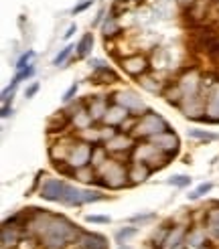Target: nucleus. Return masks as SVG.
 <instances>
[{
  "label": "nucleus",
  "mask_w": 219,
  "mask_h": 249,
  "mask_svg": "<svg viewBox=\"0 0 219 249\" xmlns=\"http://www.w3.org/2000/svg\"><path fill=\"white\" fill-rule=\"evenodd\" d=\"M81 233L83 231L75 225V223H71L67 217L55 215L53 221L49 223L47 231L39 237V241L45 249H65L73 243H77Z\"/></svg>",
  "instance_id": "obj_1"
},
{
  "label": "nucleus",
  "mask_w": 219,
  "mask_h": 249,
  "mask_svg": "<svg viewBox=\"0 0 219 249\" xmlns=\"http://www.w3.org/2000/svg\"><path fill=\"white\" fill-rule=\"evenodd\" d=\"M97 172V178L95 182H100L106 189H112V191H118V189H124V186L130 184V178H128V164L120 162V160H114V158H108L106 162L95 170Z\"/></svg>",
  "instance_id": "obj_2"
},
{
  "label": "nucleus",
  "mask_w": 219,
  "mask_h": 249,
  "mask_svg": "<svg viewBox=\"0 0 219 249\" xmlns=\"http://www.w3.org/2000/svg\"><path fill=\"white\" fill-rule=\"evenodd\" d=\"M168 130V124L163 116L154 114V111H146V114H142L138 120H136V126L132 128V136L134 138H152V136L161 134V132H166Z\"/></svg>",
  "instance_id": "obj_3"
},
{
  "label": "nucleus",
  "mask_w": 219,
  "mask_h": 249,
  "mask_svg": "<svg viewBox=\"0 0 219 249\" xmlns=\"http://www.w3.org/2000/svg\"><path fill=\"white\" fill-rule=\"evenodd\" d=\"M132 154V160H138V162H146L152 170H158V168H163L170 156H166L161 148H158L156 144H152L150 140L148 142H140L134 146V150L130 152Z\"/></svg>",
  "instance_id": "obj_4"
},
{
  "label": "nucleus",
  "mask_w": 219,
  "mask_h": 249,
  "mask_svg": "<svg viewBox=\"0 0 219 249\" xmlns=\"http://www.w3.org/2000/svg\"><path fill=\"white\" fill-rule=\"evenodd\" d=\"M175 83H177V87H179V91L182 93V99L203 93V79H201V73H199L197 69H187ZM181 104H182V102H181Z\"/></svg>",
  "instance_id": "obj_5"
},
{
  "label": "nucleus",
  "mask_w": 219,
  "mask_h": 249,
  "mask_svg": "<svg viewBox=\"0 0 219 249\" xmlns=\"http://www.w3.org/2000/svg\"><path fill=\"white\" fill-rule=\"evenodd\" d=\"M205 97V120L209 124H219V81H209L203 87Z\"/></svg>",
  "instance_id": "obj_6"
},
{
  "label": "nucleus",
  "mask_w": 219,
  "mask_h": 249,
  "mask_svg": "<svg viewBox=\"0 0 219 249\" xmlns=\"http://www.w3.org/2000/svg\"><path fill=\"white\" fill-rule=\"evenodd\" d=\"M114 102L120 104V106H124L132 116H136L140 118L142 114H146L148 111V106L144 104V99L136 93V91H132V89H122L114 95Z\"/></svg>",
  "instance_id": "obj_7"
},
{
  "label": "nucleus",
  "mask_w": 219,
  "mask_h": 249,
  "mask_svg": "<svg viewBox=\"0 0 219 249\" xmlns=\"http://www.w3.org/2000/svg\"><path fill=\"white\" fill-rule=\"evenodd\" d=\"M93 146L95 144H90V142H75L71 148V152L67 156V164L77 170V168H83V166H90L91 164V154H93Z\"/></svg>",
  "instance_id": "obj_8"
},
{
  "label": "nucleus",
  "mask_w": 219,
  "mask_h": 249,
  "mask_svg": "<svg viewBox=\"0 0 219 249\" xmlns=\"http://www.w3.org/2000/svg\"><path fill=\"white\" fill-rule=\"evenodd\" d=\"M152 144H156L161 150L166 154V156H177L179 154V150H181V142H179V136L175 134V132H170V130H166V132H161V134H156V136H152V138H148Z\"/></svg>",
  "instance_id": "obj_9"
},
{
  "label": "nucleus",
  "mask_w": 219,
  "mask_h": 249,
  "mask_svg": "<svg viewBox=\"0 0 219 249\" xmlns=\"http://www.w3.org/2000/svg\"><path fill=\"white\" fill-rule=\"evenodd\" d=\"M67 189V182L63 178H47L39 191V196L45 198V201H51V203H61V198L65 195Z\"/></svg>",
  "instance_id": "obj_10"
},
{
  "label": "nucleus",
  "mask_w": 219,
  "mask_h": 249,
  "mask_svg": "<svg viewBox=\"0 0 219 249\" xmlns=\"http://www.w3.org/2000/svg\"><path fill=\"white\" fill-rule=\"evenodd\" d=\"M122 69H124L130 77L140 79L142 75H146L150 69V61L146 59L144 55H130L122 59Z\"/></svg>",
  "instance_id": "obj_11"
},
{
  "label": "nucleus",
  "mask_w": 219,
  "mask_h": 249,
  "mask_svg": "<svg viewBox=\"0 0 219 249\" xmlns=\"http://www.w3.org/2000/svg\"><path fill=\"white\" fill-rule=\"evenodd\" d=\"M104 146L108 148V152H112V154H124V152H132L134 150V146H136V138H134L132 134H128V132H118L114 138H110Z\"/></svg>",
  "instance_id": "obj_12"
},
{
  "label": "nucleus",
  "mask_w": 219,
  "mask_h": 249,
  "mask_svg": "<svg viewBox=\"0 0 219 249\" xmlns=\"http://www.w3.org/2000/svg\"><path fill=\"white\" fill-rule=\"evenodd\" d=\"M179 109L191 120H205V97H203V93L182 99Z\"/></svg>",
  "instance_id": "obj_13"
},
{
  "label": "nucleus",
  "mask_w": 219,
  "mask_h": 249,
  "mask_svg": "<svg viewBox=\"0 0 219 249\" xmlns=\"http://www.w3.org/2000/svg\"><path fill=\"white\" fill-rule=\"evenodd\" d=\"M130 118H132V114L124 106L112 102V104H110V107H108L106 118H104V124H106V126H112V128H122Z\"/></svg>",
  "instance_id": "obj_14"
},
{
  "label": "nucleus",
  "mask_w": 219,
  "mask_h": 249,
  "mask_svg": "<svg viewBox=\"0 0 219 249\" xmlns=\"http://www.w3.org/2000/svg\"><path fill=\"white\" fill-rule=\"evenodd\" d=\"M152 172H154V170H152L148 164H146V162L130 160V164H128V178H130V184H140V182H144Z\"/></svg>",
  "instance_id": "obj_15"
},
{
  "label": "nucleus",
  "mask_w": 219,
  "mask_h": 249,
  "mask_svg": "<svg viewBox=\"0 0 219 249\" xmlns=\"http://www.w3.org/2000/svg\"><path fill=\"white\" fill-rule=\"evenodd\" d=\"M187 233H189V229L185 225L170 227V231L166 235L164 243L161 245V249H177V247H181L182 243H187Z\"/></svg>",
  "instance_id": "obj_16"
},
{
  "label": "nucleus",
  "mask_w": 219,
  "mask_h": 249,
  "mask_svg": "<svg viewBox=\"0 0 219 249\" xmlns=\"http://www.w3.org/2000/svg\"><path fill=\"white\" fill-rule=\"evenodd\" d=\"M79 249H108V239L100 233H81L77 241Z\"/></svg>",
  "instance_id": "obj_17"
},
{
  "label": "nucleus",
  "mask_w": 219,
  "mask_h": 249,
  "mask_svg": "<svg viewBox=\"0 0 219 249\" xmlns=\"http://www.w3.org/2000/svg\"><path fill=\"white\" fill-rule=\"evenodd\" d=\"M108 107H110V104H108V99H106L104 95L91 97L90 104H88V111L91 114L93 122H104V118H106V114H108Z\"/></svg>",
  "instance_id": "obj_18"
},
{
  "label": "nucleus",
  "mask_w": 219,
  "mask_h": 249,
  "mask_svg": "<svg viewBox=\"0 0 219 249\" xmlns=\"http://www.w3.org/2000/svg\"><path fill=\"white\" fill-rule=\"evenodd\" d=\"M69 118H71V124L75 126V130H88V128H91V124H93V118H91V114L88 111L85 106H81L77 111H73Z\"/></svg>",
  "instance_id": "obj_19"
},
{
  "label": "nucleus",
  "mask_w": 219,
  "mask_h": 249,
  "mask_svg": "<svg viewBox=\"0 0 219 249\" xmlns=\"http://www.w3.org/2000/svg\"><path fill=\"white\" fill-rule=\"evenodd\" d=\"M61 203L67 205V207H81L83 205V189H77V186H73V184H67Z\"/></svg>",
  "instance_id": "obj_20"
},
{
  "label": "nucleus",
  "mask_w": 219,
  "mask_h": 249,
  "mask_svg": "<svg viewBox=\"0 0 219 249\" xmlns=\"http://www.w3.org/2000/svg\"><path fill=\"white\" fill-rule=\"evenodd\" d=\"M205 229L211 237L219 239V207L215 209H209L205 213Z\"/></svg>",
  "instance_id": "obj_21"
},
{
  "label": "nucleus",
  "mask_w": 219,
  "mask_h": 249,
  "mask_svg": "<svg viewBox=\"0 0 219 249\" xmlns=\"http://www.w3.org/2000/svg\"><path fill=\"white\" fill-rule=\"evenodd\" d=\"M120 77H118V73L114 69H110L108 65L106 67H100V69H93L91 73V81L93 83H116Z\"/></svg>",
  "instance_id": "obj_22"
},
{
  "label": "nucleus",
  "mask_w": 219,
  "mask_h": 249,
  "mask_svg": "<svg viewBox=\"0 0 219 249\" xmlns=\"http://www.w3.org/2000/svg\"><path fill=\"white\" fill-rule=\"evenodd\" d=\"M102 31H104L106 39H114V36H118V33H120V22H118V15H114L112 10H110L108 17L104 18Z\"/></svg>",
  "instance_id": "obj_23"
},
{
  "label": "nucleus",
  "mask_w": 219,
  "mask_h": 249,
  "mask_svg": "<svg viewBox=\"0 0 219 249\" xmlns=\"http://www.w3.org/2000/svg\"><path fill=\"white\" fill-rule=\"evenodd\" d=\"M138 83L144 87L146 91H150V93H163V91H164V81H158L156 77H150L148 73H146V75H142V77L138 79Z\"/></svg>",
  "instance_id": "obj_24"
},
{
  "label": "nucleus",
  "mask_w": 219,
  "mask_h": 249,
  "mask_svg": "<svg viewBox=\"0 0 219 249\" xmlns=\"http://www.w3.org/2000/svg\"><path fill=\"white\" fill-rule=\"evenodd\" d=\"M205 231H207V229H201V227H195L193 231H189V233H187V245H189V247H203V245L207 243Z\"/></svg>",
  "instance_id": "obj_25"
},
{
  "label": "nucleus",
  "mask_w": 219,
  "mask_h": 249,
  "mask_svg": "<svg viewBox=\"0 0 219 249\" xmlns=\"http://www.w3.org/2000/svg\"><path fill=\"white\" fill-rule=\"evenodd\" d=\"M91 47H93V35L88 33V35H83L81 36V41L77 43V57H88L91 53Z\"/></svg>",
  "instance_id": "obj_26"
},
{
  "label": "nucleus",
  "mask_w": 219,
  "mask_h": 249,
  "mask_svg": "<svg viewBox=\"0 0 219 249\" xmlns=\"http://www.w3.org/2000/svg\"><path fill=\"white\" fill-rule=\"evenodd\" d=\"M77 45H67V47H63L61 51L55 55V59H53V65L55 67H63L65 65V61L71 57V53H73V49H75Z\"/></svg>",
  "instance_id": "obj_27"
},
{
  "label": "nucleus",
  "mask_w": 219,
  "mask_h": 249,
  "mask_svg": "<svg viewBox=\"0 0 219 249\" xmlns=\"http://www.w3.org/2000/svg\"><path fill=\"white\" fill-rule=\"evenodd\" d=\"M136 233H138V229H136V227H122L120 231H116V243L124 245V243H128V241H130Z\"/></svg>",
  "instance_id": "obj_28"
},
{
  "label": "nucleus",
  "mask_w": 219,
  "mask_h": 249,
  "mask_svg": "<svg viewBox=\"0 0 219 249\" xmlns=\"http://www.w3.org/2000/svg\"><path fill=\"white\" fill-rule=\"evenodd\" d=\"M211 191H213V182H203V184H199L193 193H189V195H187V198H189V201H197V198H201L203 195L211 193Z\"/></svg>",
  "instance_id": "obj_29"
},
{
  "label": "nucleus",
  "mask_w": 219,
  "mask_h": 249,
  "mask_svg": "<svg viewBox=\"0 0 219 249\" xmlns=\"http://www.w3.org/2000/svg\"><path fill=\"white\" fill-rule=\"evenodd\" d=\"M106 195L102 191H93V189H83V205L88 203H97V201H104Z\"/></svg>",
  "instance_id": "obj_30"
},
{
  "label": "nucleus",
  "mask_w": 219,
  "mask_h": 249,
  "mask_svg": "<svg viewBox=\"0 0 219 249\" xmlns=\"http://www.w3.org/2000/svg\"><path fill=\"white\" fill-rule=\"evenodd\" d=\"M33 59H35V51H33V49H29V51H27V53H22L20 59L17 61V65H15L17 71H22V69H27L29 65H33V63H31Z\"/></svg>",
  "instance_id": "obj_31"
},
{
  "label": "nucleus",
  "mask_w": 219,
  "mask_h": 249,
  "mask_svg": "<svg viewBox=\"0 0 219 249\" xmlns=\"http://www.w3.org/2000/svg\"><path fill=\"white\" fill-rule=\"evenodd\" d=\"M166 184H173V186H179V189H182V186H189L191 184V177H187V174H175V177H170L166 180Z\"/></svg>",
  "instance_id": "obj_32"
},
{
  "label": "nucleus",
  "mask_w": 219,
  "mask_h": 249,
  "mask_svg": "<svg viewBox=\"0 0 219 249\" xmlns=\"http://www.w3.org/2000/svg\"><path fill=\"white\" fill-rule=\"evenodd\" d=\"M36 239H39V237H35V235H24V237L18 241V245H17V249H36V245H39V243H36Z\"/></svg>",
  "instance_id": "obj_33"
},
{
  "label": "nucleus",
  "mask_w": 219,
  "mask_h": 249,
  "mask_svg": "<svg viewBox=\"0 0 219 249\" xmlns=\"http://www.w3.org/2000/svg\"><path fill=\"white\" fill-rule=\"evenodd\" d=\"M191 138H197V140H217V134L211 132H205V130H189Z\"/></svg>",
  "instance_id": "obj_34"
},
{
  "label": "nucleus",
  "mask_w": 219,
  "mask_h": 249,
  "mask_svg": "<svg viewBox=\"0 0 219 249\" xmlns=\"http://www.w3.org/2000/svg\"><path fill=\"white\" fill-rule=\"evenodd\" d=\"M35 65H29L27 69H22V71H17V75H15V79L20 83V81H24V79H31L33 75H35Z\"/></svg>",
  "instance_id": "obj_35"
},
{
  "label": "nucleus",
  "mask_w": 219,
  "mask_h": 249,
  "mask_svg": "<svg viewBox=\"0 0 219 249\" xmlns=\"http://www.w3.org/2000/svg\"><path fill=\"white\" fill-rule=\"evenodd\" d=\"M156 215L154 213H138V215H132L128 221L130 223H148V221H152Z\"/></svg>",
  "instance_id": "obj_36"
},
{
  "label": "nucleus",
  "mask_w": 219,
  "mask_h": 249,
  "mask_svg": "<svg viewBox=\"0 0 219 249\" xmlns=\"http://www.w3.org/2000/svg\"><path fill=\"white\" fill-rule=\"evenodd\" d=\"M77 87H79L77 83H73V85L69 87V89H67V91L63 93V102H65V104H69V102H71V99H73V95H75V93H77Z\"/></svg>",
  "instance_id": "obj_37"
},
{
  "label": "nucleus",
  "mask_w": 219,
  "mask_h": 249,
  "mask_svg": "<svg viewBox=\"0 0 219 249\" xmlns=\"http://www.w3.org/2000/svg\"><path fill=\"white\" fill-rule=\"evenodd\" d=\"M85 221H88V223H102V225H104V223H110V217H104V215H88V217H85Z\"/></svg>",
  "instance_id": "obj_38"
},
{
  "label": "nucleus",
  "mask_w": 219,
  "mask_h": 249,
  "mask_svg": "<svg viewBox=\"0 0 219 249\" xmlns=\"http://www.w3.org/2000/svg\"><path fill=\"white\" fill-rule=\"evenodd\" d=\"M91 4H93V0H83L81 4H77L75 8H73V15H79V12H83L85 8H90Z\"/></svg>",
  "instance_id": "obj_39"
},
{
  "label": "nucleus",
  "mask_w": 219,
  "mask_h": 249,
  "mask_svg": "<svg viewBox=\"0 0 219 249\" xmlns=\"http://www.w3.org/2000/svg\"><path fill=\"white\" fill-rule=\"evenodd\" d=\"M104 18H106V10L102 8L100 12H97V17L93 18V22H91V27H97V24H102V20H104Z\"/></svg>",
  "instance_id": "obj_40"
},
{
  "label": "nucleus",
  "mask_w": 219,
  "mask_h": 249,
  "mask_svg": "<svg viewBox=\"0 0 219 249\" xmlns=\"http://www.w3.org/2000/svg\"><path fill=\"white\" fill-rule=\"evenodd\" d=\"M75 33H77V27H75V24H69V29L65 31V35H63V39H65V41H67V39H71V36H73V35H75Z\"/></svg>",
  "instance_id": "obj_41"
},
{
  "label": "nucleus",
  "mask_w": 219,
  "mask_h": 249,
  "mask_svg": "<svg viewBox=\"0 0 219 249\" xmlns=\"http://www.w3.org/2000/svg\"><path fill=\"white\" fill-rule=\"evenodd\" d=\"M90 67H91V69H100V67H106V63H104L102 59H91V61H90Z\"/></svg>",
  "instance_id": "obj_42"
},
{
  "label": "nucleus",
  "mask_w": 219,
  "mask_h": 249,
  "mask_svg": "<svg viewBox=\"0 0 219 249\" xmlns=\"http://www.w3.org/2000/svg\"><path fill=\"white\" fill-rule=\"evenodd\" d=\"M36 91H39V83H33V85L29 87V89H27V93H24V95H27V97H33Z\"/></svg>",
  "instance_id": "obj_43"
},
{
  "label": "nucleus",
  "mask_w": 219,
  "mask_h": 249,
  "mask_svg": "<svg viewBox=\"0 0 219 249\" xmlns=\"http://www.w3.org/2000/svg\"><path fill=\"white\" fill-rule=\"evenodd\" d=\"M12 114V107H8V106H2V111H0V116L2 118H8Z\"/></svg>",
  "instance_id": "obj_44"
},
{
  "label": "nucleus",
  "mask_w": 219,
  "mask_h": 249,
  "mask_svg": "<svg viewBox=\"0 0 219 249\" xmlns=\"http://www.w3.org/2000/svg\"><path fill=\"white\" fill-rule=\"evenodd\" d=\"M177 2H179V4L182 6V8H189V6H191V4L195 2V0H177Z\"/></svg>",
  "instance_id": "obj_45"
},
{
  "label": "nucleus",
  "mask_w": 219,
  "mask_h": 249,
  "mask_svg": "<svg viewBox=\"0 0 219 249\" xmlns=\"http://www.w3.org/2000/svg\"><path fill=\"white\" fill-rule=\"evenodd\" d=\"M199 249H213V247H211V245H207V243H205V245H203V247H199Z\"/></svg>",
  "instance_id": "obj_46"
},
{
  "label": "nucleus",
  "mask_w": 219,
  "mask_h": 249,
  "mask_svg": "<svg viewBox=\"0 0 219 249\" xmlns=\"http://www.w3.org/2000/svg\"><path fill=\"white\" fill-rule=\"evenodd\" d=\"M118 249H132V247H128V245H120Z\"/></svg>",
  "instance_id": "obj_47"
},
{
  "label": "nucleus",
  "mask_w": 219,
  "mask_h": 249,
  "mask_svg": "<svg viewBox=\"0 0 219 249\" xmlns=\"http://www.w3.org/2000/svg\"><path fill=\"white\" fill-rule=\"evenodd\" d=\"M126 2H140V0H126Z\"/></svg>",
  "instance_id": "obj_48"
}]
</instances>
